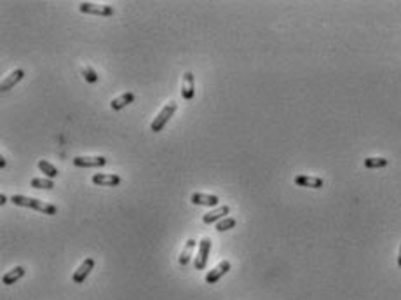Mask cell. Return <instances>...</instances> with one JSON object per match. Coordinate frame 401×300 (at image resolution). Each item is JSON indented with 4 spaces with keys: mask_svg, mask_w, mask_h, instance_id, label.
Returning a JSON list of instances; mask_svg holds the SVG:
<instances>
[{
    "mask_svg": "<svg viewBox=\"0 0 401 300\" xmlns=\"http://www.w3.org/2000/svg\"><path fill=\"white\" fill-rule=\"evenodd\" d=\"M11 202H12V204H16V206H25V208L37 210V211H41V213H44V215H56V211H58V208H56L54 204L44 202V201H41V199H33V197L20 196V194L12 196V197H11Z\"/></svg>",
    "mask_w": 401,
    "mask_h": 300,
    "instance_id": "cell-1",
    "label": "cell"
},
{
    "mask_svg": "<svg viewBox=\"0 0 401 300\" xmlns=\"http://www.w3.org/2000/svg\"><path fill=\"white\" fill-rule=\"evenodd\" d=\"M176 110H178V105H176L175 101H169V103H166L164 107L161 108V112L156 116V119L152 121V124H150L152 133H159V131L164 129V126L167 124V122H169V119L175 116Z\"/></svg>",
    "mask_w": 401,
    "mask_h": 300,
    "instance_id": "cell-2",
    "label": "cell"
},
{
    "mask_svg": "<svg viewBox=\"0 0 401 300\" xmlns=\"http://www.w3.org/2000/svg\"><path fill=\"white\" fill-rule=\"evenodd\" d=\"M209 251H211V239L209 237H202L199 241V248H197V257L194 260V266H196L197 271H204L206 266H208Z\"/></svg>",
    "mask_w": 401,
    "mask_h": 300,
    "instance_id": "cell-3",
    "label": "cell"
},
{
    "mask_svg": "<svg viewBox=\"0 0 401 300\" xmlns=\"http://www.w3.org/2000/svg\"><path fill=\"white\" fill-rule=\"evenodd\" d=\"M79 11L84 14H92V16H112L113 7L112 6H103V4H92V2H81L79 4Z\"/></svg>",
    "mask_w": 401,
    "mask_h": 300,
    "instance_id": "cell-4",
    "label": "cell"
},
{
    "mask_svg": "<svg viewBox=\"0 0 401 300\" xmlns=\"http://www.w3.org/2000/svg\"><path fill=\"white\" fill-rule=\"evenodd\" d=\"M107 164V159L103 156H94V157H89V156H77L73 157V166L77 167H103Z\"/></svg>",
    "mask_w": 401,
    "mask_h": 300,
    "instance_id": "cell-5",
    "label": "cell"
},
{
    "mask_svg": "<svg viewBox=\"0 0 401 300\" xmlns=\"http://www.w3.org/2000/svg\"><path fill=\"white\" fill-rule=\"evenodd\" d=\"M94 258H91V257H87L84 262L81 264V267L77 269L75 272H73V283H77V285H81V283H84L86 281V277L91 274V271L94 269Z\"/></svg>",
    "mask_w": 401,
    "mask_h": 300,
    "instance_id": "cell-6",
    "label": "cell"
},
{
    "mask_svg": "<svg viewBox=\"0 0 401 300\" xmlns=\"http://www.w3.org/2000/svg\"><path fill=\"white\" fill-rule=\"evenodd\" d=\"M92 183L94 185H100V187H117L121 183V176L119 175H113V173H94L92 175Z\"/></svg>",
    "mask_w": 401,
    "mask_h": 300,
    "instance_id": "cell-7",
    "label": "cell"
},
{
    "mask_svg": "<svg viewBox=\"0 0 401 300\" xmlns=\"http://www.w3.org/2000/svg\"><path fill=\"white\" fill-rule=\"evenodd\" d=\"M228 271H231V262H228V260H223V262H220L218 266L213 269V271H209L208 274H206V283L215 285L220 277L225 276Z\"/></svg>",
    "mask_w": 401,
    "mask_h": 300,
    "instance_id": "cell-8",
    "label": "cell"
},
{
    "mask_svg": "<svg viewBox=\"0 0 401 300\" xmlns=\"http://www.w3.org/2000/svg\"><path fill=\"white\" fill-rule=\"evenodd\" d=\"M190 201L197 206H209V208H218V204H220V199L217 196H211V194H201V192L192 194Z\"/></svg>",
    "mask_w": 401,
    "mask_h": 300,
    "instance_id": "cell-9",
    "label": "cell"
},
{
    "mask_svg": "<svg viewBox=\"0 0 401 300\" xmlns=\"http://www.w3.org/2000/svg\"><path fill=\"white\" fill-rule=\"evenodd\" d=\"M194 92H196V82H194V75H192V72H185L183 73V81H182V96H183V100L190 101L194 98Z\"/></svg>",
    "mask_w": 401,
    "mask_h": 300,
    "instance_id": "cell-10",
    "label": "cell"
},
{
    "mask_svg": "<svg viewBox=\"0 0 401 300\" xmlns=\"http://www.w3.org/2000/svg\"><path fill=\"white\" fill-rule=\"evenodd\" d=\"M228 211H231V208H228L227 204L223 206H218V208H215L213 211H209V213H204L202 215V222L204 223H215V222H220V220L225 218V215H228Z\"/></svg>",
    "mask_w": 401,
    "mask_h": 300,
    "instance_id": "cell-11",
    "label": "cell"
},
{
    "mask_svg": "<svg viewBox=\"0 0 401 300\" xmlns=\"http://www.w3.org/2000/svg\"><path fill=\"white\" fill-rule=\"evenodd\" d=\"M295 183H297L298 187L321 189V187H323V178H319V176H307V175H298V176H295Z\"/></svg>",
    "mask_w": 401,
    "mask_h": 300,
    "instance_id": "cell-12",
    "label": "cell"
},
{
    "mask_svg": "<svg viewBox=\"0 0 401 300\" xmlns=\"http://www.w3.org/2000/svg\"><path fill=\"white\" fill-rule=\"evenodd\" d=\"M23 77H25V72H23V70H21V68L12 70L11 73L6 75V79H4L2 84H0V89H2V91H9L12 86H16V84L20 82Z\"/></svg>",
    "mask_w": 401,
    "mask_h": 300,
    "instance_id": "cell-13",
    "label": "cell"
},
{
    "mask_svg": "<svg viewBox=\"0 0 401 300\" xmlns=\"http://www.w3.org/2000/svg\"><path fill=\"white\" fill-rule=\"evenodd\" d=\"M133 101H135L133 92H124V95H121L119 98H113L112 101H110V107H112V110H122V108H126L129 103H133Z\"/></svg>",
    "mask_w": 401,
    "mask_h": 300,
    "instance_id": "cell-14",
    "label": "cell"
},
{
    "mask_svg": "<svg viewBox=\"0 0 401 300\" xmlns=\"http://www.w3.org/2000/svg\"><path fill=\"white\" fill-rule=\"evenodd\" d=\"M25 267H21V266H17V267H14V269H11L9 272H6L4 274V277H2V283L4 285H14L16 281H20L21 277L25 276Z\"/></svg>",
    "mask_w": 401,
    "mask_h": 300,
    "instance_id": "cell-15",
    "label": "cell"
},
{
    "mask_svg": "<svg viewBox=\"0 0 401 300\" xmlns=\"http://www.w3.org/2000/svg\"><path fill=\"white\" fill-rule=\"evenodd\" d=\"M196 239H187V242H185V246H183V251H182V255H180V264L182 266H187L188 262H190V258H192V253H194V250H196Z\"/></svg>",
    "mask_w": 401,
    "mask_h": 300,
    "instance_id": "cell-16",
    "label": "cell"
},
{
    "mask_svg": "<svg viewBox=\"0 0 401 300\" xmlns=\"http://www.w3.org/2000/svg\"><path fill=\"white\" fill-rule=\"evenodd\" d=\"M39 170H41L42 171V173L44 175H46L47 176V178H56V176H58L60 175V171H58V167H56V166H52L51 164V162H47V161H44V159H41V161H39Z\"/></svg>",
    "mask_w": 401,
    "mask_h": 300,
    "instance_id": "cell-17",
    "label": "cell"
},
{
    "mask_svg": "<svg viewBox=\"0 0 401 300\" xmlns=\"http://www.w3.org/2000/svg\"><path fill=\"white\" fill-rule=\"evenodd\" d=\"M30 185L35 189H46V191L54 189V182H52L51 178H33L32 182H30Z\"/></svg>",
    "mask_w": 401,
    "mask_h": 300,
    "instance_id": "cell-18",
    "label": "cell"
},
{
    "mask_svg": "<svg viewBox=\"0 0 401 300\" xmlns=\"http://www.w3.org/2000/svg\"><path fill=\"white\" fill-rule=\"evenodd\" d=\"M365 166L370 167V170L384 167V166H387V159L386 157H368V159H365Z\"/></svg>",
    "mask_w": 401,
    "mask_h": 300,
    "instance_id": "cell-19",
    "label": "cell"
},
{
    "mask_svg": "<svg viewBox=\"0 0 401 300\" xmlns=\"http://www.w3.org/2000/svg\"><path fill=\"white\" fill-rule=\"evenodd\" d=\"M232 227H236V218H232V217H225V218L220 220V222L217 223V231L218 232L231 231Z\"/></svg>",
    "mask_w": 401,
    "mask_h": 300,
    "instance_id": "cell-20",
    "label": "cell"
},
{
    "mask_svg": "<svg viewBox=\"0 0 401 300\" xmlns=\"http://www.w3.org/2000/svg\"><path fill=\"white\" fill-rule=\"evenodd\" d=\"M82 75H84V79H86L87 82H91V84L98 82V79H100V75L96 73V70L92 67H84L82 68Z\"/></svg>",
    "mask_w": 401,
    "mask_h": 300,
    "instance_id": "cell-21",
    "label": "cell"
},
{
    "mask_svg": "<svg viewBox=\"0 0 401 300\" xmlns=\"http://www.w3.org/2000/svg\"><path fill=\"white\" fill-rule=\"evenodd\" d=\"M6 202H7V197L2 194V196H0V204H6Z\"/></svg>",
    "mask_w": 401,
    "mask_h": 300,
    "instance_id": "cell-22",
    "label": "cell"
},
{
    "mask_svg": "<svg viewBox=\"0 0 401 300\" xmlns=\"http://www.w3.org/2000/svg\"><path fill=\"white\" fill-rule=\"evenodd\" d=\"M398 266L401 269V245H399V253H398Z\"/></svg>",
    "mask_w": 401,
    "mask_h": 300,
    "instance_id": "cell-23",
    "label": "cell"
},
{
    "mask_svg": "<svg viewBox=\"0 0 401 300\" xmlns=\"http://www.w3.org/2000/svg\"><path fill=\"white\" fill-rule=\"evenodd\" d=\"M0 167H6V159L0 157Z\"/></svg>",
    "mask_w": 401,
    "mask_h": 300,
    "instance_id": "cell-24",
    "label": "cell"
}]
</instances>
